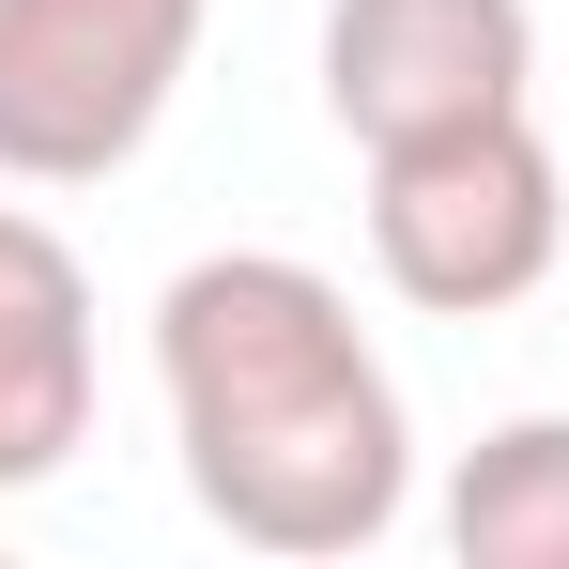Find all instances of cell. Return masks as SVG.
<instances>
[{
	"instance_id": "1",
	"label": "cell",
	"mask_w": 569,
	"mask_h": 569,
	"mask_svg": "<svg viewBox=\"0 0 569 569\" xmlns=\"http://www.w3.org/2000/svg\"><path fill=\"white\" fill-rule=\"evenodd\" d=\"M154 385L216 539L247 555H370L416 508V416L355 292L292 247H216L154 292Z\"/></svg>"
},
{
	"instance_id": "2",
	"label": "cell",
	"mask_w": 569,
	"mask_h": 569,
	"mask_svg": "<svg viewBox=\"0 0 569 569\" xmlns=\"http://www.w3.org/2000/svg\"><path fill=\"white\" fill-rule=\"evenodd\" d=\"M555 247H569V154L539 139V108L431 123V139L370 154V262L400 308L492 323V308H523L555 278Z\"/></svg>"
},
{
	"instance_id": "3",
	"label": "cell",
	"mask_w": 569,
	"mask_h": 569,
	"mask_svg": "<svg viewBox=\"0 0 569 569\" xmlns=\"http://www.w3.org/2000/svg\"><path fill=\"white\" fill-rule=\"evenodd\" d=\"M200 0H0V186H108L154 154Z\"/></svg>"
},
{
	"instance_id": "4",
	"label": "cell",
	"mask_w": 569,
	"mask_h": 569,
	"mask_svg": "<svg viewBox=\"0 0 569 569\" xmlns=\"http://www.w3.org/2000/svg\"><path fill=\"white\" fill-rule=\"evenodd\" d=\"M539 93V0H323V123L385 154Z\"/></svg>"
},
{
	"instance_id": "5",
	"label": "cell",
	"mask_w": 569,
	"mask_h": 569,
	"mask_svg": "<svg viewBox=\"0 0 569 569\" xmlns=\"http://www.w3.org/2000/svg\"><path fill=\"white\" fill-rule=\"evenodd\" d=\"M93 385H108L93 262L31 200H0V492H47L93 447Z\"/></svg>"
},
{
	"instance_id": "6",
	"label": "cell",
	"mask_w": 569,
	"mask_h": 569,
	"mask_svg": "<svg viewBox=\"0 0 569 569\" xmlns=\"http://www.w3.org/2000/svg\"><path fill=\"white\" fill-rule=\"evenodd\" d=\"M447 555L462 569H569V416H508V431L462 447Z\"/></svg>"
}]
</instances>
